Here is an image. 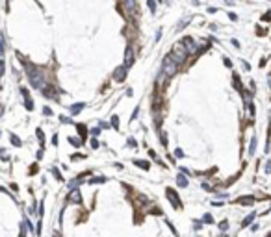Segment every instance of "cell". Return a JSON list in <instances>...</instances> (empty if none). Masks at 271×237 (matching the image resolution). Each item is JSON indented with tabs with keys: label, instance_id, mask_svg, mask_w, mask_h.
I'll list each match as a JSON object with an SVG mask.
<instances>
[{
	"label": "cell",
	"instance_id": "1",
	"mask_svg": "<svg viewBox=\"0 0 271 237\" xmlns=\"http://www.w3.org/2000/svg\"><path fill=\"white\" fill-rule=\"evenodd\" d=\"M21 63H22L24 70H26L28 82H30V85H32L34 89H39V91H41L45 85H48V83H47V74L43 72L41 67H37V65L30 63L28 59H24V58H21Z\"/></svg>",
	"mask_w": 271,
	"mask_h": 237
},
{
	"label": "cell",
	"instance_id": "2",
	"mask_svg": "<svg viewBox=\"0 0 271 237\" xmlns=\"http://www.w3.org/2000/svg\"><path fill=\"white\" fill-rule=\"evenodd\" d=\"M162 70L165 74H167L169 78H173L175 74H177V70H178V63L175 61V58L171 56V54H167V56L163 58V63H162Z\"/></svg>",
	"mask_w": 271,
	"mask_h": 237
},
{
	"label": "cell",
	"instance_id": "3",
	"mask_svg": "<svg viewBox=\"0 0 271 237\" xmlns=\"http://www.w3.org/2000/svg\"><path fill=\"white\" fill-rule=\"evenodd\" d=\"M171 56L175 58V61H177V63H184L186 58H188V50H186V47H184L182 43H177V44L173 47Z\"/></svg>",
	"mask_w": 271,
	"mask_h": 237
},
{
	"label": "cell",
	"instance_id": "4",
	"mask_svg": "<svg viewBox=\"0 0 271 237\" xmlns=\"http://www.w3.org/2000/svg\"><path fill=\"white\" fill-rule=\"evenodd\" d=\"M165 196H167V200H169V202H171V206H173L175 209H182V202H180L178 195L175 193V189L167 187V189H165Z\"/></svg>",
	"mask_w": 271,
	"mask_h": 237
},
{
	"label": "cell",
	"instance_id": "5",
	"mask_svg": "<svg viewBox=\"0 0 271 237\" xmlns=\"http://www.w3.org/2000/svg\"><path fill=\"white\" fill-rule=\"evenodd\" d=\"M180 43H182L184 47H186L188 54H197V52H199V47H197V43L193 41V37H184Z\"/></svg>",
	"mask_w": 271,
	"mask_h": 237
},
{
	"label": "cell",
	"instance_id": "6",
	"mask_svg": "<svg viewBox=\"0 0 271 237\" xmlns=\"http://www.w3.org/2000/svg\"><path fill=\"white\" fill-rule=\"evenodd\" d=\"M126 72H128V69L124 67V65H121V67H117L113 70V80L117 83H121V82H124L126 80Z\"/></svg>",
	"mask_w": 271,
	"mask_h": 237
},
{
	"label": "cell",
	"instance_id": "7",
	"mask_svg": "<svg viewBox=\"0 0 271 237\" xmlns=\"http://www.w3.org/2000/svg\"><path fill=\"white\" fill-rule=\"evenodd\" d=\"M41 95L45 98H50V100H58V89L52 87V85H45L41 89Z\"/></svg>",
	"mask_w": 271,
	"mask_h": 237
},
{
	"label": "cell",
	"instance_id": "8",
	"mask_svg": "<svg viewBox=\"0 0 271 237\" xmlns=\"http://www.w3.org/2000/svg\"><path fill=\"white\" fill-rule=\"evenodd\" d=\"M134 58H136V56H134V48L128 44V47H126V50H124V63H123V65H124L126 69H130V67L134 65V61H136Z\"/></svg>",
	"mask_w": 271,
	"mask_h": 237
},
{
	"label": "cell",
	"instance_id": "9",
	"mask_svg": "<svg viewBox=\"0 0 271 237\" xmlns=\"http://www.w3.org/2000/svg\"><path fill=\"white\" fill-rule=\"evenodd\" d=\"M21 95H22V98H24V106H26V109H28V111H34V100H32V97H30L28 89L26 87H21Z\"/></svg>",
	"mask_w": 271,
	"mask_h": 237
},
{
	"label": "cell",
	"instance_id": "10",
	"mask_svg": "<svg viewBox=\"0 0 271 237\" xmlns=\"http://www.w3.org/2000/svg\"><path fill=\"white\" fill-rule=\"evenodd\" d=\"M69 202H73V204H82V195H80V191L78 189H71V193H69Z\"/></svg>",
	"mask_w": 271,
	"mask_h": 237
},
{
	"label": "cell",
	"instance_id": "11",
	"mask_svg": "<svg viewBox=\"0 0 271 237\" xmlns=\"http://www.w3.org/2000/svg\"><path fill=\"white\" fill-rule=\"evenodd\" d=\"M169 80H171V78H169L167 74H165L163 70L160 69V72H158V78H156V83H158V85H167V82H169Z\"/></svg>",
	"mask_w": 271,
	"mask_h": 237
},
{
	"label": "cell",
	"instance_id": "12",
	"mask_svg": "<svg viewBox=\"0 0 271 237\" xmlns=\"http://www.w3.org/2000/svg\"><path fill=\"white\" fill-rule=\"evenodd\" d=\"M132 163L136 165V167H139V169H143V170H149V169H150V163H149V161H147V159H134V161H132Z\"/></svg>",
	"mask_w": 271,
	"mask_h": 237
},
{
	"label": "cell",
	"instance_id": "13",
	"mask_svg": "<svg viewBox=\"0 0 271 237\" xmlns=\"http://www.w3.org/2000/svg\"><path fill=\"white\" fill-rule=\"evenodd\" d=\"M238 204H242V206H253L254 204V198H253V196H240Z\"/></svg>",
	"mask_w": 271,
	"mask_h": 237
},
{
	"label": "cell",
	"instance_id": "14",
	"mask_svg": "<svg viewBox=\"0 0 271 237\" xmlns=\"http://www.w3.org/2000/svg\"><path fill=\"white\" fill-rule=\"evenodd\" d=\"M188 183H189V181H188V178H186L184 172L177 176V185H178V187H188Z\"/></svg>",
	"mask_w": 271,
	"mask_h": 237
},
{
	"label": "cell",
	"instance_id": "15",
	"mask_svg": "<svg viewBox=\"0 0 271 237\" xmlns=\"http://www.w3.org/2000/svg\"><path fill=\"white\" fill-rule=\"evenodd\" d=\"M84 108H86V104H84V102H78V104H73V106H71V113H73V115H78V113L82 111Z\"/></svg>",
	"mask_w": 271,
	"mask_h": 237
},
{
	"label": "cell",
	"instance_id": "16",
	"mask_svg": "<svg viewBox=\"0 0 271 237\" xmlns=\"http://www.w3.org/2000/svg\"><path fill=\"white\" fill-rule=\"evenodd\" d=\"M124 6L128 13H136V0H124Z\"/></svg>",
	"mask_w": 271,
	"mask_h": 237
},
{
	"label": "cell",
	"instance_id": "17",
	"mask_svg": "<svg viewBox=\"0 0 271 237\" xmlns=\"http://www.w3.org/2000/svg\"><path fill=\"white\" fill-rule=\"evenodd\" d=\"M9 141H11V145H15V147H22V141H21V137H19V135H15V133L9 135Z\"/></svg>",
	"mask_w": 271,
	"mask_h": 237
},
{
	"label": "cell",
	"instance_id": "18",
	"mask_svg": "<svg viewBox=\"0 0 271 237\" xmlns=\"http://www.w3.org/2000/svg\"><path fill=\"white\" fill-rule=\"evenodd\" d=\"M254 220V213H251V215H247L243 219V222H242V228H247V226H251V222Z\"/></svg>",
	"mask_w": 271,
	"mask_h": 237
},
{
	"label": "cell",
	"instance_id": "19",
	"mask_svg": "<svg viewBox=\"0 0 271 237\" xmlns=\"http://www.w3.org/2000/svg\"><path fill=\"white\" fill-rule=\"evenodd\" d=\"M76 130H78L80 137H87V128L84 124H76Z\"/></svg>",
	"mask_w": 271,
	"mask_h": 237
},
{
	"label": "cell",
	"instance_id": "20",
	"mask_svg": "<svg viewBox=\"0 0 271 237\" xmlns=\"http://www.w3.org/2000/svg\"><path fill=\"white\" fill-rule=\"evenodd\" d=\"M69 143H71V145H73L74 148H80V147H82V141H80L78 137H73V135H71V137H69Z\"/></svg>",
	"mask_w": 271,
	"mask_h": 237
},
{
	"label": "cell",
	"instance_id": "21",
	"mask_svg": "<svg viewBox=\"0 0 271 237\" xmlns=\"http://www.w3.org/2000/svg\"><path fill=\"white\" fill-rule=\"evenodd\" d=\"M104 181H106V178H104V176H95V178L87 180V183H104Z\"/></svg>",
	"mask_w": 271,
	"mask_h": 237
},
{
	"label": "cell",
	"instance_id": "22",
	"mask_svg": "<svg viewBox=\"0 0 271 237\" xmlns=\"http://www.w3.org/2000/svg\"><path fill=\"white\" fill-rule=\"evenodd\" d=\"M36 137H37V141H39L41 145H45V133H43V130H41V128H37V130H36Z\"/></svg>",
	"mask_w": 271,
	"mask_h": 237
},
{
	"label": "cell",
	"instance_id": "23",
	"mask_svg": "<svg viewBox=\"0 0 271 237\" xmlns=\"http://www.w3.org/2000/svg\"><path fill=\"white\" fill-rule=\"evenodd\" d=\"M189 21H191V17H186V19H182V21H180V22L177 24V32H180V30H182V28H184Z\"/></svg>",
	"mask_w": 271,
	"mask_h": 237
},
{
	"label": "cell",
	"instance_id": "24",
	"mask_svg": "<svg viewBox=\"0 0 271 237\" xmlns=\"http://www.w3.org/2000/svg\"><path fill=\"white\" fill-rule=\"evenodd\" d=\"M50 172H52L54 176H56V180H58V181H61V180H63V176H61V172H59V170H58L56 167H52V169H50Z\"/></svg>",
	"mask_w": 271,
	"mask_h": 237
},
{
	"label": "cell",
	"instance_id": "25",
	"mask_svg": "<svg viewBox=\"0 0 271 237\" xmlns=\"http://www.w3.org/2000/svg\"><path fill=\"white\" fill-rule=\"evenodd\" d=\"M254 150H256V137H253V139H251V147H249V154L253 156V154H254Z\"/></svg>",
	"mask_w": 271,
	"mask_h": 237
},
{
	"label": "cell",
	"instance_id": "26",
	"mask_svg": "<svg viewBox=\"0 0 271 237\" xmlns=\"http://www.w3.org/2000/svg\"><path fill=\"white\" fill-rule=\"evenodd\" d=\"M126 145H128L130 148H138V141H136L134 137H128L126 139Z\"/></svg>",
	"mask_w": 271,
	"mask_h": 237
},
{
	"label": "cell",
	"instance_id": "27",
	"mask_svg": "<svg viewBox=\"0 0 271 237\" xmlns=\"http://www.w3.org/2000/svg\"><path fill=\"white\" fill-rule=\"evenodd\" d=\"M112 128L113 130H119V117H117V115H113V117H112Z\"/></svg>",
	"mask_w": 271,
	"mask_h": 237
},
{
	"label": "cell",
	"instance_id": "28",
	"mask_svg": "<svg viewBox=\"0 0 271 237\" xmlns=\"http://www.w3.org/2000/svg\"><path fill=\"white\" fill-rule=\"evenodd\" d=\"M203 222H206V224H214V217L210 215V213H206L203 217Z\"/></svg>",
	"mask_w": 271,
	"mask_h": 237
},
{
	"label": "cell",
	"instance_id": "29",
	"mask_svg": "<svg viewBox=\"0 0 271 237\" xmlns=\"http://www.w3.org/2000/svg\"><path fill=\"white\" fill-rule=\"evenodd\" d=\"M147 6L150 9V13H156V4H154V0H147Z\"/></svg>",
	"mask_w": 271,
	"mask_h": 237
},
{
	"label": "cell",
	"instance_id": "30",
	"mask_svg": "<svg viewBox=\"0 0 271 237\" xmlns=\"http://www.w3.org/2000/svg\"><path fill=\"white\" fill-rule=\"evenodd\" d=\"M160 141H162L163 147H167V135H165V132H160Z\"/></svg>",
	"mask_w": 271,
	"mask_h": 237
},
{
	"label": "cell",
	"instance_id": "31",
	"mask_svg": "<svg viewBox=\"0 0 271 237\" xmlns=\"http://www.w3.org/2000/svg\"><path fill=\"white\" fill-rule=\"evenodd\" d=\"M219 230H221V231H227V230H228V222H227V220L219 222Z\"/></svg>",
	"mask_w": 271,
	"mask_h": 237
},
{
	"label": "cell",
	"instance_id": "32",
	"mask_svg": "<svg viewBox=\"0 0 271 237\" xmlns=\"http://www.w3.org/2000/svg\"><path fill=\"white\" fill-rule=\"evenodd\" d=\"M59 120H61L63 124H71V122H73V120L69 119V117H65V115H61V117H59Z\"/></svg>",
	"mask_w": 271,
	"mask_h": 237
},
{
	"label": "cell",
	"instance_id": "33",
	"mask_svg": "<svg viewBox=\"0 0 271 237\" xmlns=\"http://www.w3.org/2000/svg\"><path fill=\"white\" fill-rule=\"evenodd\" d=\"M43 113L47 115V117H50V115H52V109H50L48 106H45V108H43Z\"/></svg>",
	"mask_w": 271,
	"mask_h": 237
},
{
	"label": "cell",
	"instance_id": "34",
	"mask_svg": "<svg viewBox=\"0 0 271 237\" xmlns=\"http://www.w3.org/2000/svg\"><path fill=\"white\" fill-rule=\"evenodd\" d=\"M91 135H93V137L100 135V126H98V128H93V130H91Z\"/></svg>",
	"mask_w": 271,
	"mask_h": 237
},
{
	"label": "cell",
	"instance_id": "35",
	"mask_svg": "<svg viewBox=\"0 0 271 237\" xmlns=\"http://www.w3.org/2000/svg\"><path fill=\"white\" fill-rule=\"evenodd\" d=\"M193 222H195V224H193V228H195V230H200V226H203V220H193Z\"/></svg>",
	"mask_w": 271,
	"mask_h": 237
},
{
	"label": "cell",
	"instance_id": "36",
	"mask_svg": "<svg viewBox=\"0 0 271 237\" xmlns=\"http://www.w3.org/2000/svg\"><path fill=\"white\" fill-rule=\"evenodd\" d=\"M138 115H139V108H136V109H134V113H132V119H130V120H136V119H138Z\"/></svg>",
	"mask_w": 271,
	"mask_h": 237
},
{
	"label": "cell",
	"instance_id": "37",
	"mask_svg": "<svg viewBox=\"0 0 271 237\" xmlns=\"http://www.w3.org/2000/svg\"><path fill=\"white\" fill-rule=\"evenodd\" d=\"M175 156H177V158H184V152L180 148H177V150H175Z\"/></svg>",
	"mask_w": 271,
	"mask_h": 237
},
{
	"label": "cell",
	"instance_id": "38",
	"mask_svg": "<svg viewBox=\"0 0 271 237\" xmlns=\"http://www.w3.org/2000/svg\"><path fill=\"white\" fill-rule=\"evenodd\" d=\"M58 143H59V137H58V133H54V137H52V145H56V147H58Z\"/></svg>",
	"mask_w": 271,
	"mask_h": 237
},
{
	"label": "cell",
	"instance_id": "39",
	"mask_svg": "<svg viewBox=\"0 0 271 237\" xmlns=\"http://www.w3.org/2000/svg\"><path fill=\"white\" fill-rule=\"evenodd\" d=\"M0 56H4V41H2V37H0Z\"/></svg>",
	"mask_w": 271,
	"mask_h": 237
},
{
	"label": "cell",
	"instance_id": "40",
	"mask_svg": "<svg viewBox=\"0 0 271 237\" xmlns=\"http://www.w3.org/2000/svg\"><path fill=\"white\" fill-rule=\"evenodd\" d=\"M91 147L93 148H98V141L97 139H91Z\"/></svg>",
	"mask_w": 271,
	"mask_h": 237
},
{
	"label": "cell",
	"instance_id": "41",
	"mask_svg": "<svg viewBox=\"0 0 271 237\" xmlns=\"http://www.w3.org/2000/svg\"><path fill=\"white\" fill-rule=\"evenodd\" d=\"M228 17H230V21H238V15L236 13H228Z\"/></svg>",
	"mask_w": 271,
	"mask_h": 237
},
{
	"label": "cell",
	"instance_id": "42",
	"mask_svg": "<svg viewBox=\"0 0 271 237\" xmlns=\"http://www.w3.org/2000/svg\"><path fill=\"white\" fill-rule=\"evenodd\" d=\"M37 172V165H32V169H30V174H36Z\"/></svg>",
	"mask_w": 271,
	"mask_h": 237
},
{
	"label": "cell",
	"instance_id": "43",
	"mask_svg": "<svg viewBox=\"0 0 271 237\" xmlns=\"http://www.w3.org/2000/svg\"><path fill=\"white\" fill-rule=\"evenodd\" d=\"M43 154H45V150L41 148V150H37V159H41L43 158Z\"/></svg>",
	"mask_w": 271,
	"mask_h": 237
},
{
	"label": "cell",
	"instance_id": "44",
	"mask_svg": "<svg viewBox=\"0 0 271 237\" xmlns=\"http://www.w3.org/2000/svg\"><path fill=\"white\" fill-rule=\"evenodd\" d=\"M264 21H271V11H268L264 15Z\"/></svg>",
	"mask_w": 271,
	"mask_h": 237
},
{
	"label": "cell",
	"instance_id": "45",
	"mask_svg": "<svg viewBox=\"0 0 271 237\" xmlns=\"http://www.w3.org/2000/svg\"><path fill=\"white\" fill-rule=\"evenodd\" d=\"M225 65H227V67H232V61H230L228 58H225Z\"/></svg>",
	"mask_w": 271,
	"mask_h": 237
},
{
	"label": "cell",
	"instance_id": "46",
	"mask_svg": "<svg viewBox=\"0 0 271 237\" xmlns=\"http://www.w3.org/2000/svg\"><path fill=\"white\" fill-rule=\"evenodd\" d=\"M203 189H206V191H212V187H210V185L206 183V181H204V183H203Z\"/></svg>",
	"mask_w": 271,
	"mask_h": 237
},
{
	"label": "cell",
	"instance_id": "47",
	"mask_svg": "<svg viewBox=\"0 0 271 237\" xmlns=\"http://www.w3.org/2000/svg\"><path fill=\"white\" fill-rule=\"evenodd\" d=\"M41 234V222H37V230H36V235Z\"/></svg>",
	"mask_w": 271,
	"mask_h": 237
},
{
	"label": "cell",
	"instance_id": "48",
	"mask_svg": "<svg viewBox=\"0 0 271 237\" xmlns=\"http://www.w3.org/2000/svg\"><path fill=\"white\" fill-rule=\"evenodd\" d=\"M265 172H271V161H269L268 165H265Z\"/></svg>",
	"mask_w": 271,
	"mask_h": 237
},
{
	"label": "cell",
	"instance_id": "49",
	"mask_svg": "<svg viewBox=\"0 0 271 237\" xmlns=\"http://www.w3.org/2000/svg\"><path fill=\"white\" fill-rule=\"evenodd\" d=\"M225 2H227V4H234V0H225Z\"/></svg>",
	"mask_w": 271,
	"mask_h": 237
},
{
	"label": "cell",
	"instance_id": "50",
	"mask_svg": "<svg viewBox=\"0 0 271 237\" xmlns=\"http://www.w3.org/2000/svg\"><path fill=\"white\" fill-rule=\"evenodd\" d=\"M221 237H227V235H221Z\"/></svg>",
	"mask_w": 271,
	"mask_h": 237
},
{
	"label": "cell",
	"instance_id": "51",
	"mask_svg": "<svg viewBox=\"0 0 271 237\" xmlns=\"http://www.w3.org/2000/svg\"><path fill=\"white\" fill-rule=\"evenodd\" d=\"M158 2H162V0H158Z\"/></svg>",
	"mask_w": 271,
	"mask_h": 237
},
{
	"label": "cell",
	"instance_id": "52",
	"mask_svg": "<svg viewBox=\"0 0 271 237\" xmlns=\"http://www.w3.org/2000/svg\"><path fill=\"white\" fill-rule=\"evenodd\" d=\"M268 237H271V235H268Z\"/></svg>",
	"mask_w": 271,
	"mask_h": 237
}]
</instances>
